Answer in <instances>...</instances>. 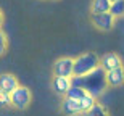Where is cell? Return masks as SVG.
<instances>
[{
	"mask_svg": "<svg viewBox=\"0 0 124 116\" xmlns=\"http://www.w3.org/2000/svg\"><path fill=\"white\" fill-rule=\"evenodd\" d=\"M84 116H108V113H106V108L103 107V105H100V103H95L90 110H87L85 113H82Z\"/></svg>",
	"mask_w": 124,
	"mask_h": 116,
	"instance_id": "cell-14",
	"label": "cell"
},
{
	"mask_svg": "<svg viewBox=\"0 0 124 116\" xmlns=\"http://www.w3.org/2000/svg\"><path fill=\"white\" fill-rule=\"evenodd\" d=\"M69 87H71V77L53 76V79H52V89L55 90V93H58V95H66Z\"/></svg>",
	"mask_w": 124,
	"mask_h": 116,
	"instance_id": "cell-10",
	"label": "cell"
},
{
	"mask_svg": "<svg viewBox=\"0 0 124 116\" xmlns=\"http://www.w3.org/2000/svg\"><path fill=\"white\" fill-rule=\"evenodd\" d=\"M95 100L97 98L93 97V95H90V93H84V97L81 98V100H79V103H81V110H82V113H85L87 111V110H90V108L93 107V105H95Z\"/></svg>",
	"mask_w": 124,
	"mask_h": 116,
	"instance_id": "cell-12",
	"label": "cell"
},
{
	"mask_svg": "<svg viewBox=\"0 0 124 116\" xmlns=\"http://www.w3.org/2000/svg\"><path fill=\"white\" fill-rule=\"evenodd\" d=\"M110 0H92L90 13H106V11H110Z\"/></svg>",
	"mask_w": 124,
	"mask_h": 116,
	"instance_id": "cell-11",
	"label": "cell"
},
{
	"mask_svg": "<svg viewBox=\"0 0 124 116\" xmlns=\"http://www.w3.org/2000/svg\"><path fill=\"white\" fill-rule=\"evenodd\" d=\"M10 105V93L0 92V107H8Z\"/></svg>",
	"mask_w": 124,
	"mask_h": 116,
	"instance_id": "cell-18",
	"label": "cell"
},
{
	"mask_svg": "<svg viewBox=\"0 0 124 116\" xmlns=\"http://www.w3.org/2000/svg\"><path fill=\"white\" fill-rule=\"evenodd\" d=\"M61 111H63L66 116H78V115L82 113V110H81V103H79V100L64 97L63 102H61Z\"/></svg>",
	"mask_w": 124,
	"mask_h": 116,
	"instance_id": "cell-8",
	"label": "cell"
},
{
	"mask_svg": "<svg viewBox=\"0 0 124 116\" xmlns=\"http://www.w3.org/2000/svg\"><path fill=\"white\" fill-rule=\"evenodd\" d=\"M32 100V93L28 87L18 85L13 92L10 93V105L16 110H26Z\"/></svg>",
	"mask_w": 124,
	"mask_h": 116,
	"instance_id": "cell-3",
	"label": "cell"
},
{
	"mask_svg": "<svg viewBox=\"0 0 124 116\" xmlns=\"http://www.w3.org/2000/svg\"><path fill=\"white\" fill-rule=\"evenodd\" d=\"M106 84L108 87H119L124 84V66L106 71Z\"/></svg>",
	"mask_w": 124,
	"mask_h": 116,
	"instance_id": "cell-7",
	"label": "cell"
},
{
	"mask_svg": "<svg viewBox=\"0 0 124 116\" xmlns=\"http://www.w3.org/2000/svg\"><path fill=\"white\" fill-rule=\"evenodd\" d=\"M74 74V58L69 56H61L53 65V76H64L71 77Z\"/></svg>",
	"mask_w": 124,
	"mask_h": 116,
	"instance_id": "cell-5",
	"label": "cell"
},
{
	"mask_svg": "<svg viewBox=\"0 0 124 116\" xmlns=\"http://www.w3.org/2000/svg\"><path fill=\"white\" fill-rule=\"evenodd\" d=\"M100 66L103 68L105 71H110V70H115V68H119L123 66V60L118 53H105V55L100 56Z\"/></svg>",
	"mask_w": 124,
	"mask_h": 116,
	"instance_id": "cell-6",
	"label": "cell"
},
{
	"mask_svg": "<svg viewBox=\"0 0 124 116\" xmlns=\"http://www.w3.org/2000/svg\"><path fill=\"white\" fill-rule=\"evenodd\" d=\"M100 65V58L93 52H87L74 58V74L78 76H85L90 71H93L97 66Z\"/></svg>",
	"mask_w": 124,
	"mask_h": 116,
	"instance_id": "cell-2",
	"label": "cell"
},
{
	"mask_svg": "<svg viewBox=\"0 0 124 116\" xmlns=\"http://www.w3.org/2000/svg\"><path fill=\"white\" fill-rule=\"evenodd\" d=\"M71 85H74V87H82L84 89V76L73 74V76H71Z\"/></svg>",
	"mask_w": 124,
	"mask_h": 116,
	"instance_id": "cell-17",
	"label": "cell"
},
{
	"mask_svg": "<svg viewBox=\"0 0 124 116\" xmlns=\"http://www.w3.org/2000/svg\"><path fill=\"white\" fill-rule=\"evenodd\" d=\"M2 24H3V13H2V10H0V29H2Z\"/></svg>",
	"mask_w": 124,
	"mask_h": 116,
	"instance_id": "cell-19",
	"label": "cell"
},
{
	"mask_svg": "<svg viewBox=\"0 0 124 116\" xmlns=\"http://www.w3.org/2000/svg\"><path fill=\"white\" fill-rule=\"evenodd\" d=\"M84 93H85V90H84L82 87H74V85H71V87H69V90L66 92V95H64V97L74 98V100H81V98L84 97Z\"/></svg>",
	"mask_w": 124,
	"mask_h": 116,
	"instance_id": "cell-15",
	"label": "cell"
},
{
	"mask_svg": "<svg viewBox=\"0 0 124 116\" xmlns=\"http://www.w3.org/2000/svg\"><path fill=\"white\" fill-rule=\"evenodd\" d=\"M18 85H19V82H18V79H16V76L10 74V73L0 74V92L11 93Z\"/></svg>",
	"mask_w": 124,
	"mask_h": 116,
	"instance_id": "cell-9",
	"label": "cell"
},
{
	"mask_svg": "<svg viewBox=\"0 0 124 116\" xmlns=\"http://www.w3.org/2000/svg\"><path fill=\"white\" fill-rule=\"evenodd\" d=\"M7 48H8V39H7V34L0 29V56L5 55Z\"/></svg>",
	"mask_w": 124,
	"mask_h": 116,
	"instance_id": "cell-16",
	"label": "cell"
},
{
	"mask_svg": "<svg viewBox=\"0 0 124 116\" xmlns=\"http://www.w3.org/2000/svg\"><path fill=\"white\" fill-rule=\"evenodd\" d=\"M110 13L115 16V18H121L124 16V0H116V2H111L110 5Z\"/></svg>",
	"mask_w": 124,
	"mask_h": 116,
	"instance_id": "cell-13",
	"label": "cell"
},
{
	"mask_svg": "<svg viewBox=\"0 0 124 116\" xmlns=\"http://www.w3.org/2000/svg\"><path fill=\"white\" fill-rule=\"evenodd\" d=\"M90 19H92V24L97 29L100 31H111L113 26H115V16L106 11V13H90Z\"/></svg>",
	"mask_w": 124,
	"mask_h": 116,
	"instance_id": "cell-4",
	"label": "cell"
},
{
	"mask_svg": "<svg viewBox=\"0 0 124 116\" xmlns=\"http://www.w3.org/2000/svg\"><path fill=\"white\" fill-rule=\"evenodd\" d=\"M110 2H116V0H110Z\"/></svg>",
	"mask_w": 124,
	"mask_h": 116,
	"instance_id": "cell-20",
	"label": "cell"
},
{
	"mask_svg": "<svg viewBox=\"0 0 124 116\" xmlns=\"http://www.w3.org/2000/svg\"><path fill=\"white\" fill-rule=\"evenodd\" d=\"M108 84H106V71L100 65L97 66L93 71L84 76V90L93 97H100L106 90Z\"/></svg>",
	"mask_w": 124,
	"mask_h": 116,
	"instance_id": "cell-1",
	"label": "cell"
}]
</instances>
